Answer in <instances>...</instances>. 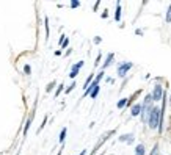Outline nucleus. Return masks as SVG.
<instances>
[{
    "mask_svg": "<svg viewBox=\"0 0 171 155\" xmlns=\"http://www.w3.org/2000/svg\"><path fill=\"white\" fill-rule=\"evenodd\" d=\"M148 125H149L151 130H159V127H160V107H156L154 105L152 111L149 114V121H148Z\"/></svg>",
    "mask_w": 171,
    "mask_h": 155,
    "instance_id": "f257e3e1",
    "label": "nucleus"
},
{
    "mask_svg": "<svg viewBox=\"0 0 171 155\" xmlns=\"http://www.w3.org/2000/svg\"><path fill=\"white\" fill-rule=\"evenodd\" d=\"M134 68V63L132 61H123V63H118L116 66V74L119 79H126V75H127V72Z\"/></svg>",
    "mask_w": 171,
    "mask_h": 155,
    "instance_id": "f03ea898",
    "label": "nucleus"
},
{
    "mask_svg": "<svg viewBox=\"0 0 171 155\" xmlns=\"http://www.w3.org/2000/svg\"><path fill=\"white\" fill-rule=\"evenodd\" d=\"M151 94H152V100H154V102L162 100L165 91H163V88H162L160 83H156V85H154V90H152V92H151Z\"/></svg>",
    "mask_w": 171,
    "mask_h": 155,
    "instance_id": "7ed1b4c3",
    "label": "nucleus"
},
{
    "mask_svg": "<svg viewBox=\"0 0 171 155\" xmlns=\"http://www.w3.org/2000/svg\"><path fill=\"white\" fill-rule=\"evenodd\" d=\"M134 140H135L134 133H126V135H121V136L118 138V141H121V143H127V144H132V143H134Z\"/></svg>",
    "mask_w": 171,
    "mask_h": 155,
    "instance_id": "20e7f679",
    "label": "nucleus"
},
{
    "mask_svg": "<svg viewBox=\"0 0 171 155\" xmlns=\"http://www.w3.org/2000/svg\"><path fill=\"white\" fill-rule=\"evenodd\" d=\"M113 60H115V53L110 52V53L107 55V58H105V61H104V64H102V71H105L108 66H112V64H113Z\"/></svg>",
    "mask_w": 171,
    "mask_h": 155,
    "instance_id": "39448f33",
    "label": "nucleus"
},
{
    "mask_svg": "<svg viewBox=\"0 0 171 155\" xmlns=\"http://www.w3.org/2000/svg\"><path fill=\"white\" fill-rule=\"evenodd\" d=\"M141 111H143V105L141 103H135L134 107L130 108V114L134 116V118H135V116H140Z\"/></svg>",
    "mask_w": 171,
    "mask_h": 155,
    "instance_id": "423d86ee",
    "label": "nucleus"
},
{
    "mask_svg": "<svg viewBox=\"0 0 171 155\" xmlns=\"http://www.w3.org/2000/svg\"><path fill=\"white\" fill-rule=\"evenodd\" d=\"M94 79H96V75H94V74H90V75H88V79H86L85 83H83V90H85V91L88 90V88H90V85H91L93 82H94Z\"/></svg>",
    "mask_w": 171,
    "mask_h": 155,
    "instance_id": "0eeeda50",
    "label": "nucleus"
},
{
    "mask_svg": "<svg viewBox=\"0 0 171 155\" xmlns=\"http://www.w3.org/2000/svg\"><path fill=\"white\" fill-rule=\"evenodd\" d=\"M115 20L119 22L121 20V2H116V9H115Z\"/></svg>",
    "mask_w": 171,
    "mask_h": 155,
    "instance_id": "6e6552de",
    "label": "nucleus"
},
{
    "mask_svg": "<svg viewBox=\"0 0 171 155\" xmlns=\"http://www.w3.org/2000/svg\"><path fill=\"white\" fill-rule=\"evenodd\" d=\"M66 133H68V129L66 127H63L61 132H60V138H58V141H60V144H64V140H66Z\"/></svg>",
    "mask_w": 171,
    "mask_h": 155,
    "instance_id": "1a4fd4ad",
    "label": "nucleus"
},
{
    "mask_svg": "<svg viewBox=\"0 0 171 155\" xmlns=\"http://www.w3.org/2000/svg\"><path fill=\"white\" fill-rule=\"evenodd\" d=\"M127 100H129V97H123V99H119L118 103H116V107H118L119 110L126 108V105H127Z\"/></svg>",
    "mask_w": 171,
    "mask_h": 155,
    "instance_id": "9d476101",
    "label": "nucleus"
},
{
    "mask_svg": "<svg viewBox=\"0 0 171 155\" xmlns=\"http://www.w3.org/2000/svg\"><path fill=\"white\" fill-rule=\"evenodd\" d=\"M146 154V149H145V144H138L135 147V155H145Z\"/></svg>",
    "mask_w": 171,
    "mask_h": 155,
    "instance_id": "9b49d317",
    "label": "nucleus"
},
{
    "mask_svg": "<svg viewBox=\"0 0 171 155\" xmlns=\"http://www.w3.org/2000/svg\"><path fill=\"white\" fill-rule=\"evenodd\" d=\"M44 28H46V41H49V35H50V28H49V17H44Z\"/></svg>",
    "mask_w": 171,
    "mask_h": 155,
    "instance_id": "f8f14e48",
    "label": "nucleus"
},
{
    "mask_svg": "<svg viewBox=\"0 0 171 155\" xmlns=\"http://www.w3.org/2000/svg\"><path fill=\"white\" fill-rule=\"evenodd\" d=\"M31 119H33V114L30 116L28 119H27V122H25V127H24V136H27V133H28V129H30V125H31Z\"/></svg>",
    "mask_w": 171,
    "mask_h": 155,
    "instance_id": "ddd939ff",
    "label": "nucleus"
},
{
    "mask_svg": "<svg viewBox=\"0 0 171 155\" xmlns=\"http://www.w3.org/2000/svg\"><path fill=\"white\" fill-rule=\"evenodd\" d=\"M99 91H101V86H94V88H93V91H91V94H90V97H91V99H96L97 94H99Z\"/></svg>",
    "mask_w": 171,
    "mask_h": 155,
    "instance_id": "4468645a",
    "label": "nucleus"
},
{
    "mask_svg": "<svg viewBox=\"0 0 171 155\" xmlns=\"http://www.w3.org/2000/svg\"><path fill=\"white\" fill-rule=\"evenodd\" d=\"M83 64H85V61H79V63H75V64H72L71 71H80L82 68H83Z\"/></svg>",
    "mask_w": 171,
    "mask_h": 155,
    "instance_id": "2eb2a0df",
    "label": "nucleus"
},
{
    "mask_svg": "<svg viewBox=\"0 0 171 155\" xmlns=\"http://www.w3.org/2000/svg\"><path fill=\"white\" fill-rule=\"evenodd\" d=\"M165 22H167V24L171 22V3H170V7L167 9V14H165Z\"/></svg>",
    "mask_w": 171,
    "mask_h": 155,
    "instance_id": "dca6fc26",
    "label": "nucleus"
},
{
    "mask_svg": "<svg viewBox=\"0 0 171 155\" xmlns=\"http://www.w3.org/2000/svg\"><path fill=\"white\" fill-rule=\"evenodd\" d=\"M53 86H57V82H55V80H52V82H50V83H49V85L46 86V92H50Z\"/></svg>",
    "mask_w": 171,
    "mask_h": 155,
    "instance_id": "f3484780",
    "label": "nucleus"
},
{
    "mask_svg": "<svg viewBox=\"0 0 171 155\" xmlns=\"http://www.w3.org/2000/svg\"><path fill=\"white\" fill-rule=\"evenodd\" d=\"M75 86H77V83H75V82H72V83H71V85H69V86L64 90V94H69V92H71V91H72L74 88H75Z\"/></svg>",
    "mask_w": 171,
    "mask_h": 155,
    "instance_id": "a211bd4d",
    "label": "nucleus"
},
{
    "mask_svg": "<svg viewBox=\"0 0 171 155\" xmlns=\"http://www.w3.org/2000/svg\"><path fill=\"white\" fill-rule=\"evenodd\" d=\"M149 155H160V152H159V144H157V143L154 144V147H152V151H151Z\"/></svg>",
    "mask_w": 171,
    "mask_h": 155,
    "instance_id": "6ab92c4d",
    "label": "nucleus"
},
{
    "mask_svg": "<svg viewBox=\"0 0 171 155\" xmlns=\"http://www.w3.org/2000/svg\"><path fill=\"white\" fill-rule=\"evenodd\" d=\"M47 119H49V116H46V118H44V121H42V124L39 125V129H38V133H39V132L44 129V127H46V124H47Z\"/></svg>",
    "mask_w": 171,
    "mask_h": 155,
    "instance_id": "aec40b11",
    "label": "nucleus"
},
{
    "mask_svg": "<svg viewBox=\"0 0 171 155\" xmlns=\"http://www.w3.org/2000/svg\"><path fill=\"white\" fill-rule=\"evenodd\" d=\"M63 88H64V85H58V88H57V91H55V97H58V96H60V92L63 91Z\"/></svg>",
    "mask_w": 171,
    "mask_h": 155,
    "instance_id": "412c9836",
    "label": "nucleus"
},
{
    "mask_svg": "<svg viewBox=\"0 0 171 155\" xmlns=\"http://www.w3.org/2000/svg\"><path fill=\"white\" fill-rule=\"evenodd\" d=\"M79 7H80L79 0H72V2H71V8H79Z\"/></svg>",
    "mask_w": 171,
    "mask_h": 155,
    "instance_id": "4be33fe9",
    "label": "nucleus"
},
{
    "mask_svg": "<svg viewBox=\"0 0 171 155\" xmlns=\"http://www.w3.org/2000/svg\"><path fill=\"white\" fill-rule=\"evenodd\" d=\"M77 75H79V71H71V72H69V77H71V79H72V80L75 79Z\"/></svg>",
    "mask_w": 171,
    "mask_h": 155,
    "instance_id": "5701e85b",
    "label": "nucleus"
},
{
    "mask_svg": "<svg viewBox=\"0 0 171 155\" xmlns=\"http://www.w3.org/2000/svg\"><path fill=\"white\" fill-rule=\"evenodd\" d=\"M24 72H25L27 75H28V74L31 72V68H30V66H28V64H25V66H24Z\"/></svg>",
    "mask_w": 171,
    "mask_h": 155,
    "instance_id": "b1692460",
    "label": "nucleus"
},
{
    "mask_svg": "<svg viewBox=\"0 0 171 155\" xmlns=\"http://www.w3.org/2000/svg\"><path fill=\"white\" fill-rule=\"evenodd\" d=\"M68 46H69V38H66V39L63 41V44H61V49H66Z\"/></svg>",
    "mask_w": 171,
    "mask_h": 155,
    "instance_id": "393cba45",
    "label": "nucleus"
},
{
    "mask_svg": "<svg viewBox=\"0 0 171 155\" xmlns=\"http://www.w3.org/2000/svg\"><path fill=\"white\" fill-rule=\"evenodd\" d=\"M101 58H102V53H99L97 58H96V61H94V66H99V63H101Z\"/></svg>",
    "mask_w": 171,
    "mask_h": 155,
    "instance_id": "a878e982",
    "label": "nucleus"
},
{
    "mask_svg": "<svg viewBox=\"0 0 171 155\" xmlns=\"http://www.w3.org/2000/svg\"><path fill=\"white\" fill-rule=\"evenodd\" d=\"M101 17H102V19H107V17H108V9H104V13L101 14Z\"/></svg>",
    "mask_w": 171,
    "mask_h": 155,
    "instance_id": "bb28decb",
    "label": "nucleus"
},
{
    "mask_svg": "<svg viewBox=\"0 0 171 155\" xmlns=\"http://www.w3.org/2000/svg\"><path fill=\"white\" fill-rule=\"evenodd\" d=\"M101 41H102V38H101V36H96L94 39H93V42H94V44H101Z\"/></svg>",
    "mask_w": 171,
    "mask_h": 155,
    "instance_id": "cd10ccee",
    "label": "nucleus"
},
{
    "mask_svg": "<svg viewBox=\"0 0 171 155\" xmlns=\"http://www.w3.org/2000/svg\"><path fill=\"white\" fill-rule=\"evenodd\" d=\"M99 5H101V0H97V2L94 3V8H93V9H94V11H97V8H99Z\"/></svg>",
    "mask_w": 171,
    "mask_h": 155,
    "instance_id": "c85d7f7f",
    "label": "nucleus"
},
{
    "mask_svg": "<svg viewBox=\"0 0 171 155\" xmlns=\"http://www.w3.org/2000/svg\"><path fill=\"white\" fill-rule=\"evenodd\" d=\"M135 35L141 36V35H143V30H141V28H137V30H135Z\"/></svg>",
    "mask_w": 171,
    "mask_h": 155,
    "instance_id": "c756f323",
    "label": "nucleus"
},
{
    "mask_svg": "<svg viewBox=\"0 0 171 155\" xmlns=\"http://www.w3.org/2000/svg\"><path fill=\"white\" fill-rule=\"evenodd\" d=\"M71 53H72V49H68V50H66V53H64V55H66V57H69Z\"/></svg>",
    "mask_w": 171,
    "mask_h": 155,
    "instance_id": "7c9ffc66",
    "label": "nucleus"
},
{
    "mask_svg": "<svg viewBox=\"0 0 171 155\" xmlns=\"http://www.w3.org/2000/svg\"><path fill=\"white\" fill-rule=\"evenodd\" d=\"M79 155H86V149H83V151H82V152H80Z\"/></svg>",
    "mask_w": 171,
    "mask_h": 155,
    "instance_id": "2f4dec72",
    "label": "nucleus"
}]
</instances>
